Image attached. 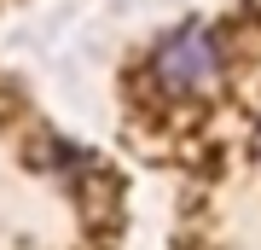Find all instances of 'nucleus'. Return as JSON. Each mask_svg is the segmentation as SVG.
Returning a JSON list of instances; mask_svg holds the SVG:
<instances>
[{
    "mask_svg": "<svg viewBox=\"0 0 261 250\" xmlns=\"http://www.w3.org/2000/svg\"><path fill=\"white\" fill-rule=\"evenodd\" d=\"M157 82L180 99H197V93H215L221 82V41L209 35L203 24H180L174 35L157 47Z\"/></svg>",
    "mask_w": 261,
    "mask_h": 250,
    "instance_id": "nucleus-1",
    "label": "nucleus"
},
{
    "mask_svg": "<svg viewBox=\"0 0 261 250\" xmlns=\"http://www.w3.org/2000/svg\"><path fill=\"white\" fill-rule=\"evenodd\" d=\"M255 151H261V128H255Z\"/></svg>",
    "mask_w": 261,
    "mask_h": 250,
    "instance_id": "nucleus-2",
    "label": "nucleus"
}]
</instances>
